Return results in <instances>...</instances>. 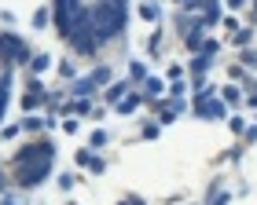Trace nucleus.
<instances>
[{"label": "nucleus", "mask_w": 257, "mask_h": 205, "mask_svg": "<svg viewBox=\"0 0 257 205\" xmlns=\"http://www.w3.org/2000/svg\"><path fill=\"white\" fill-rule=\"evenodd\" d=\"M52 162H55V146L52 140H33L30 146H22V150L11 158V176H15L19 187H41L44 180L52 176Z\"/></svg>", "instance_id": "1"}, {"label": "nucleus", "mask_w": 257, "mask_h": 205, "mask_svg": "<svg viewBox=\"0 0 257 205\" xmlns=\"http://www.w3.org/2000/svg\"><path fill=\"white\" fill-rule=\"evenodd\" d=\"M52 22H55V33H59L63 40H70L88 22V4H85V0H55Z\"/></svg>", "instance_id": "2"}, {"label": "nucleus", "mask_w": 257, "mask_h": 205, "mask_svg": "<svg viewBox=\"0 0 257 205\" xmlns=\"http://www.w3.org/2000/svg\"><path fill=\"white\" fill-rule=\"evenodd\" d=\"M0 62H30L26 40H19L15 33H0Z\"/></svg>", "instance_id": "3"}, {"label": "nucleus", "mask_w": 257, "mask_h": 205, "mask_svg": "<svg viewBox=\"0 0 257 205\" xmlns=\"http://www.w3.org/2000/svg\"><path fill=\"white\" fill-rule=\"evenodd\" d=\"M228 114V102L224 99H195V118L202 121H220Z\"/></svg>", "instance_id": "4"}, {"label": "nucleus", "mask_w": 257, "mask_h": 205, "mask_svg": "<svg viewBox=\"0 0 257 205\" xmlns=\"http://www.w3.org/2000/svg\"><path fill=\"white\" fill-rule=\"evenodd\" d=\"M44 102H48V92H44V84L37 81V77H30V92L22 96V110L33 114L37 106H44Z\"/></svg>", "instance_id": "5"}, {"label": "nucleus", "mask_w": 257, "mask_h": 205, "mask_svg": "<svg viewBox=\"0 0 257 205\" xmlns=\"http://www.w3.org/2000/svg\"><path fill=\"white\" fill-rule=\"evenodd\" d=\"M209 66H213V59H209V55H195L191 59V74H195V88H202L206 81H202V74L209 70Z\"/></svg>", "instance_id": "6"}, {"label": "nucleus", "mask_w": 257, "mask_h": 205, "mask_svg": "<svg viewBox=\"0 0 257 205\" xmlns=\"http://www.w3.org/2000/svg\"><path fill=\"white\" fill-rule=\"evenodd\" d=\"M128 92H133V84H128V81H114V84H107V102H114V106H118Z\"/></svg>", "instance_id": "7"}, {"label": "nucleus", "mask_w": 257, "mask_h": 205, "mask_svg": "<svg viewBox=\"0 0 257 205\" xmlns=\"http://www.w3.org/2000/svg\"><path fill=\"white\" fill-rule=\"evenodd\" d=\"M8 99H11V70H8V74H0V121H4Z\"/></svg>", "instance_id": "8"}, {"label": "nucleus", "mask_w": 257, "mask_h": 205, "mask_svg": "<svg viewBox=\"0 0 257 205\" xmlns=\"http://www.w3.org/2000/svg\"><path fill=\"white\" fill-rule=\"evenodd\" d=\"M88 77H92V84H96V88H103V84H114V70H110V66H96V70H92Z\"/></svg>", "instance_id": "9"}, {"label": "nucleus", "mask_w": 257, "mask_h": 205, "mask_svg": "<svg viewBox=\"0 0 257 205\" xmlns=\"http://www.w3.org/2000/svg\"><path fill=\"white\" fill-rule=\"evenodd\" d=\"M162 92H166V84H162L158 77H147V81H144V99H147V102H155Z\"/></svg>", "instance_id": "10"}, {"label": "nucleus", "mask_w": 257, "mask_h": 205, "mask_svg": "<svg viewBox=\"0 0 257 205\" xmlns=\"http://www.w3.org/2000/svg\"><path fill=\"white\" fill-rule=\"evenodd\" d=\"M70 92H74L77 99H88L92 92H96V84H92V77H77V81H74V88H70Z\"/></svg>", "instance_id": "11"}, {"label": "nucleus", "mask_w": 257, "mask_h": 205, "mask_svg": "<svg viewBox=\"0 0 257 205\" xmlns=\"http://www.w3.org/2000/svg\"><path fill=\"white\" fill-rule=\"evenodd\" d=\"M202 44H206V30H191L188 37H184V48L188 52H202Z\"/></svg>", "instance_id": "12"}, {"label": "nucleus", "mask_w": 257, "mask_h": 205, "mask_svg": "<svg viewBox=\"0 0 257 205\" xmlns=\"http://www.w3.org/2000/svg\"><path fill=\"white\" fill-rule=\"evenodd\" d=\"M144 102V96H136V92H128L121 102H118V114H136V106Z\"/></svg>", "instance_id": "13"}, {"label": "nucleus", "mask_w": 257, "mask_h": 205, "mask_svg": "<svg viewBox=\"0 0 257 205\" xmlns=\"http://www.w3.org/2000/svg\"><path fill=\"white\" fill-rule=\"evenodd\" d=\"M48 66H52V59H48V55H33V59H30V77L44 74V70H48Z\"/></svg>", "instance_id": "14"}, {"label": "nucleus", "mask_w": 257, "mask_h": 205, "mask_svg": "<svg viewBox=\"0 0 257 205\" xmlns=\"http://www.w3.org/2000/svg\"><path fill=\"white\" fill-rule=\"evenodd\" d=\"M140 15H144L147 22H158L162 18V8L155 4V0H147V4H140Z\"/></svg>", "instance_id": "15"}, {"label": "nucleus", "mask_w": 257, "mask_h": 205, "mask_svg": "<svg viewBox=\"0 0 257 205\" xmlns=\"http://www.w3.org/2000/svg\"><path fill=\"white\" fill-rule=\"evenodd\" d=\"M202 22H206V26H213V22H220V0H209V8L202 11Z\"/></svg>", "instance_id": "16"}, {"label": "nucleus", "mask_w": 257, "mask_h": 205, "mask_svg": "<svg viewBox=\"0 0 257 205\" xmlns=\"http://www.w3.org/2000/svg\"><path fill=\"white\" fill-rule=\"evenodd\" d=\"M250 40H253V30H235L231 33V44H235V48H250Z\"/></svg>", "instance_id": "17"}, {"label": "nucleus", "mask_w": 257, "mask_h": 205, "mask_svg": "<svg viewBox=\"0 0 257 205\" xmlns=\"http://www.w3.org/2000/svg\"><path fill=\"white\" fill-rule=\"evenodd\" d=\"M239 66H242V70H257V52H253V48H242Z\"/></svg>", "instance_id": "18"}, {"label": "nucleus", "mask_w": 257, "mask_h": 205, "mask_svg": "<svg viewBox=\"0 0 257 205\" xmlns=\"http://www.w3.org/2000/svg\"><path fill=\"white\" fill-rule=\"evenodd\" d=\"M44 124H48V121H41V118H33V114H26V118H22V132H41Z\"/></svg>", "instance_id": "19"}, {"label": "nucleus", "mask_w": 257, "mask_h": 205, "mask_svg": "<svg viewBox=\"0 0 257 205\" xmlns=\"http://www.w3.org/2000/svg\"><path fill=\"white\" fill-rule=\"evenodd\" d=\"M220 99H224L228 106H235V102H242V96H239V88H235V84H228L224 92H220Z\"/></svg>", "instance_id": "20"}, {"label": "nucleus", "mask_w": 257, "mask_h": 205, "mask_svg": "<svg viewBox=\"0 0 257 205\" xmlns=\"http://www.w3.org/2000/svg\"><path fill=\"white\" fill-rule=\"evenodd\" d=\"M128 81H147V66L144 62H133V66H128Z\"/></svg>", "instance_id": "21"}, {"label": "nucleus", "mask_w": 257, "mask_h": 205, "mask_svg": "<svg viewBox=\"0 0 257 205\" xmlns=\"http://www.w3.org/2000/svg\"><path fill=\"white\" fill-rule=\"evenodd\" d=\"M48 22H52V11H48V8H41L37 15H33V30H44Z\"/></svg>", "instance_id": "22"}, {"label": "nucleus", "mask_w": 257, "mask_h": 205, "mask_svg": "<svg viewBox=\"0 0 257 205\" xmlns=\"http://www.w3.org/2000/svg\"><path fill=\"white\" fill-rule=\"evenodd\" d=\"M107 140H110V136H107V132L99 128V132H92V140H88V146H92V150H99V146H107Z\"/></svg>", "instance_id": "23"}, {"label": "nucleus", "mask_w": 257, "mask_h": 205, "mask_svg": "<svg viewBox=\"0 0 257 205\" xmlns=\"http://www.w3.org/2000/svg\"><path fill=\"white\" fill-rule=\"evenodd\" d=\"M66 110H70V114H88V110H92V102H88V99H77V102H70Z\"/></svg>", "instance_id": "24"}, {"label": "nucleus", "mask_w": 257, "mask_h": 205, "mask_svg": "<svg viewBox=\"0 0 257 205\" xmlns=\"http://www.w3.org/2000/svg\"><path fill=\"white\" fill-rule=\"evenodd\" d=\"M184 92H188V84H184V81H173L169 84V96L173 99H184Z\"/></svg>", "instance_id": "25"}, {"label": "nucleus", "mask_w": 257, "mask_h": 205, "mask_svg": "<svg viewBox=\"0 0 257 205\" xmlns=\"http://www.w3.org/2000/svg\"><path fill=\"white\" fill-rule=\"evenodd\" d=\"M88 168H92V172H107V162H103V158H96V154H92V162H88Z\"/></svg>", "instance_id": "26"}, {"label": "nucleus", "mask_w": 257, "mask_h": 205, "mask_svg": "<svg viewBox=\"0 0 257 205\" xmlns=\"http://www.w3.org/2000/svg\"><path fill=\"white\" fill-rule=\"evenodd\" d=\"M173 81H184V66H180V62L169 66V84H173Z\"/></svg>", "instance_id": "27"}, {"label": "nucleus", "mask_w": 257, "mask_h": 205, "mask_svg": "<svg viewBox=\"0 0 257 205\" xmlns=\"http://www.w3.org/2000/svg\"><path fill=\"white\" fill-rule=\"evenodd\" d=\"M217 52H220V44H217V40H206V44H202V52H198V55H209V59H213Z\"/></svg>", "instance_id": "28"}, {"label": "nucleus", "mask_w": 257, "mask_h": 205, "mask_svg": "<svg viewBox=\"0 0 257 205\" xmlns=\"http://www.w3.org/2000/svg\"><path fill=\"white\" fill-rule=\"evenodd\" d=\"M59 77H66V81H74V62H59Z\"/></svg>", "instance_id": "29"}, {"label": "nucleus", "mask_w": 257, "mask_h": 205, "mask_svg": "<svg viewBox=\"0 0 257 205\" xmlns=\"http://www.w3.org/2000/svg\"><path fill=\"white\" fill-rule=\"evenodd\" d=\"M206 202H209V205H228V202H231V194H224V190H217V194H213V198H206Z\"/></svg>", "instance_id": "30"}, {"label": "nucleus", "mask_w": 257, "mask_h": 205, "mask_svg": "<svg viewBox=\"0 0 257 205\" xmlns=\"http://www.w3.org/2000/svg\"><path fill=\"white\" fill-rule=\"evenodd\" d=\"M158 44H162V33H151L147 37V52H158Z\"/></svg>", "instance_id": "31"}, {"label": "nucleus", "mask_w": 257, "mask_h": 205, "mask_svg": "<svg viewBox=\"0 0 257 205\" xmlns=\"http://www.w3.org/2000/svg\"><path fill=\"white\" fill-rule=\"evenodd\" d=\"M231 132L242 136V132H246V121H242V118H231Z\"/></svg>", "instance_id": "32"}, {"label": "nucleus", "mask_w": 257, "mask_h": 205, "mask_svg": "<svg viewBox=\"0 0 257 205\" xmlns=\"http://www.w3.org/2000/svg\"><path fill=\"white\" fill-rule=\"evenodd\" d=\"M22 132V124H8V128H0V136H4V140H11V136H19Z\"/></svg>", "instance_id": "33"}, {"label": "nucleus", "mask_w": 257, "mask_h": 205, "mask_svg": "<svg viewBox=\"0 0 257 205\" xmlns=\"http://www.w3.org/2000/svg\"><path fill=\"white\" fill-rule=\"evenodd\" d=\"M88 162H92V150H77V165L88 168Z\"/></svg>", "instance_id": "34"}, {"label": "nucleus", "mask_w": 257, "mask_h": 205, "mask_svg": "<svg viewBox=\"0 0 257 205\" xmlns=\"http://www.w3.org/2000/svg\"><path fill=\"white\" fill-rule=\"evenodd\" d=\"M59 187L70 190V187H74V176H66V172H63V176H59Z\"/></svg>", "instance_id": "35"}, {"label": "nucleus", "mask_w": 257, "mask_h": 205, "mask_svg": "<svg viewBox=\"0 0 257 205\" xmlns=\"http://www.w3.org/2000/svg\"><path fill=\"white\" fill-rule=\"evenodd\" d=\"M242 136H246V143H257V124H250V128L242 132Z\"/></svg>", "instance_id": "36"}, {"label": "nucleus", "mask_w": 257, "mask_h": 205, "mask_svg": "<svg viewBox=\"0 0 257 205\" xmlns=\"http://www.w3.org/2000/svg\"><path fill=\"white\" fill-rule=\"evenodd\" d=\"M224 4H228L231 11H242V8H246V0H224Z\"/></svg>", "instance_id": "37"}, {"label": "nucleus", "mask_w": 257, "mask_h": 205, "mask_svg": "<svg viewBox=\"0 0 257 205\" xmlns=\"http://www.w3.org/2000/svg\"><path fill=\"white\" fill-rule=\"evenodd\" d=\"M128 205H147V202L140 198V194H128Z\"/></svg>", "instance_id": "38"}, {"label": "nucleus", "mask_w": 257, "mask_h": 205, "mask_svg": "<svg viewBox=\"0 0 257 205\" xmlns=\"http://www.w3.org/2000/svg\"><path fill=\"white\" fill-rule=\"evenodd\" d=\"M0 205H15V202H11V198H4V202H0Z\"/></svg>", "instance_id": "39"}, {"label": "nucleus", "mask_w": 257, "mask_h": 205, "mask_svg": "<svg viewBox=\"0 0 257 205\" xmlns=\"http://www.w3.org/2000/svg\"><path fill=\"white\" fill-rule=\"evenodd\" d=\"M253 18H257V0H253Z\"/></svg>", "instance_id": "40"}, {"label": "nucleus", "mask_w": 257, "mask_h": 205, "mask_svg": "<svg viewBox=\"0 0 257 205\" xmlns=\"http://www.w3.org/2000/svg\"><path fill=\"white\" fill-rule=\"evenodd\" d=\"M177 4H180V8H184V4H188V0H177Z\"/></svg>", "instance_id": "41"}, {"label": "nucleus", "mask_w": 257, "mask_h": 205, "mask_svg": "<svg viewBox=\"0 0 257 205\" xmlns=\"http://www.w3.org/2000/svg\"><path fill=\"white\" fill-rule=\"evenodd\" d=\"M118 205H128V198H125V202H118Z\"/></svg>", "instance_id": "42"}, {"label": "nucleus", "mask_w": 257, "mask_h": 205, "mask_svg": "<svg viewBox=\"0 0 257 205\" xmlns=\"http://www.w3.org/2000/svg\"><path fill=\"white\" fill-rule=\"evenodd\" d=\"M66 205H77V202H66Z\"/></svg>", "instance_id": "43"}]
</instances>
